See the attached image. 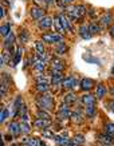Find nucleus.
Instances as JSON below:
<instances>
[{
    "mask_svg": "<svg viewBox=\"0 0 114 146\" xmlns=\"http://www.w3.org/2000/svg\"><path fill=\"white\" fill-rule=\"evenodd\" d=\"M36 106L42 110L53 111L54 110V97L50 93H44L36 98Z\"/></svg>",
    "mask_w": 114,
    "mask_h": 146,
    "instance_id": "1",
    "label": "nucleus"
},
{
    "mask_svg": "<svg viewBox=\"0 0 114 146\" xmlns=\"http://www.w3.org/2000/svg\"><path fill=\"white\" fill-rule=\"evenodd\" d=\"M42 40L48 44H58V43L63 42V35L58 34V32H46L42 35Z\"/></svg>",
    "mask_w": 114,
    "mask_h": 146,
    "instance_id": "2",
    "label": "nucleus"
},
{
    "mask_svg": "<svg viewBox=\"0 0 114 146\" xmlns=\"http://www.w3.org/2000/svg\"><path fill=\"white\" fill-rule=\"evenodd\" d=\"M78 84H79V82H78V79H77V76H73V75L65 76V79H63V82H62L63 89H67V90L75 89Z\"/></svg>",
    "mask_w": 114,
    "mask_h": 146,
    "instance_id": "3",
    "label": "nucleus"
},
{
    "mask_svg": "<svg viewBox=\"0 0 114 146\" xmlns=\"http://www.w3.org/2000/svg\"><path fill=\"white\" fill-rule=\"evenodd\" d=\"M30 15L34 20H38V22H39L40 19L46 16V11H44V8L39 7V5H34V7L30 9Z\"/></svg>",
    "mask_w": 114,
    "mask_h": 146,
    "instance_id": "4",
    "label": "nucleus"
},
{
    "mask_svg": "<svg viewBox=\"0 0 114 146\" xmlns=\"http://www.w3.org/2000/svg\"><path fill=\"white\" fill-rule=\"evenodd\" d=\"M71 113H73V111L70 110L69 105H62V106L59 107V110H58V119H59V121L70 119Z\"/></svg>",
    "mask_w": 114,
    "mask_h": 146,
    "instance_id": "5",
    "label": "nucleus"
},
{
    "mask_svg": "<svg viewBox=\"0 0 114 146\" xmlns=\"http://www.w3.org/2000/svg\"><path fill=\"white\" fill-rule=\"evenodd\" d=\"M94 87H95V82L93 79H90V78H83V79H81V82H79V89L82 90V91H85V93H89Z\"/></svg>",
    "mask_w": 114,
    "mask_h": 146,
    "instance_id": "6",
    "label": "nucleus"
},
{
    "mask_svg": "<svg viewBox=\"0 0 114 146\" xmlns=\"http://www.w3.org/2000/svg\"><path fill=\"white\" fill-rule=\"evenodd\" d=\"M51 68H53V71H58V72H63L65 71V68H66V64H65V62L62 60L61 58H53L51 59Z\"/></svg>",
    "mask_w": 114,
    "mask_h": 146,
    "instance_id": "7",
    "label": "nucleus"
},
{
    "mask_svg": "<svg viewBox=\"0 0 114 146\" xmlns=\"http://www.w3.org/2000/svg\"><path fill=\"white\" fill-rule=\"evenodd\" d=\"M97 141L101 145H114V135H110L107 133L98 134L97 135Z\"/></svg>",
    "mask_w": 114,
    "mask_h": 146,
    "instance_id": "8",
    "label": "nucleus"
},
{
    "mask_svg": "<svg viewBox=\"0 0 114 146\" xmlns=\"http://www.w3.org/2000/svg\"><path fill=\"white\" fill-rule=\"evenodd\" d=\"M11 86V80L8 78V74H3V80H1V86H0V95L5 97Z\"/></svg>",
    "mask_w": 114,
    "mask_h": 146,
    "instance_id": "9",
    "label": "nucleus"
},
{
    "mask_svg": "<svg viewBox=\"0 0 114 146\" xmlns=\"http://www.w3.org/2000/svg\"><path fill=\"white\" fill-rule=\"evenodd\" d=\"M53 24H54V19L51 16H44V18H42L39 20L38 27H39L40 30H50L53 27Z\"/></svg>",
    "mask_w": 114,
    "mask_h": 146,
    "instance_id": "10",
    "label": "nucleus"
},
{
    "mask_svg": "<svg viewBox=\"0 0 114 146\" xmlns=\"http://www.w3.org/2000/svg\"><path fill=\"white\" fill-rule=\"evenodd\" d=\"M8 133L13 137H19L20 134H22V130H20V123L16 122V121H13L11 123L8 125Z\"/></svg>",
    "mask_w": 114,
    "mask_h": 146,
    "instance_id": "11",
    "label": "nucleus"
},
{
    "mask_svg": "<svg viewBox=\"0 0 114 146\" xmlns=\"http://www.w3.org/2000/svg\"><path fill=\"white\" fill-rule=\"evenodd\" d=\"M34 126L36 129H39V130H43V129H47L51 126V119H43V118H36L34 121Z\"/></svg>",
    "mask_w": 114,
    "mask_h": 146,
    "instance_id": "12",
    "label": "nucleus"
},
{
    "mask_svg": "<svg viewBox=\"0 0 114 146\" xmlns=\"http://www.w3.org/2000/svg\"><path fill=\"white\" fill-rule=\"evenodd\" d=\"M70 119L74 122V123L77 125H81V123H83V121H85V114L82 113V111H73L71 113V117H70Z\"/></svg>",
    "mask_w": 114,
    "mask_h": 146,
    "instance_id": "13",
    "label": "nucleus"
},
{
    "mask_svg": "<svg viewBox=\"0 0 114 146\" xmlns=\"http://www.w3.org/2000/svg\"><path fill=\"white\" fill-rule=\"evenodd\" d=\"M13 43H15V35H13V32L11 31L7 36H4V50H11L13 48Z\"/></svg>",
    "mask_w": 114,
    "mask_h": 146,
    "instance_id": "14",
    "label": "nucleus"
},
{
    "mask_svg": "<svg viewBox=\"0 0 114 146\" xmlns=\"http://www.w3.org/2000/svg\"><path fill=\"white\" fill-rule=\"evenodd\" d=\"M58 18H59V20H61V24L63 26V28L66 30V32H74V30H73V27H71V22L70 20H67V18L63 15V13H59L58 15Z\"/></svg>",
    "mask_w": 114,
    "mask_h": 146,
    "instance_id": "15",
    "label": "nucleus"
},
{
    "mask_svg": "<svg viewBox=\"0 0 114 146\" xmlns=\"http://www.w3.org/2000/svg\"><path fill=\"white\" fill-rule=\"evenodd\" d=\"M98 98L95 95H93V94H85L81 97V102L83 103L85 106H89V105H95V102Z\"/></svg>",
    "mask_w": 114,
    "mask_h": 146,
    "instance_id": "16",
    "label": "nucleus"
},
{
    "mask_svg": "<svg viewBox=\"0 0 114 146\" xmlns=\"http://www.w3.org/2000/svg\"><path fill=\"white\" fill-rule=\"evenodd\" d=\"M65 79V75H63V72H58V71H53V75H51V83L54 86H59L62 84Z\"/></svg>",
    "mask_w": 114,
    "mask_h": 146,
    "instance_id": "17",
    "label": "nucleus"
},
{
    "mask_svg": "<svg viewBox=\"0 0 114 146\" xmlns=\"http://www.w3.org/2000/svg\"><path fill=\"white\" fill-rule=\"evenodd\" d=\"M78 101V95L75 93H67L65 97H63V103L65 105H69V106H71V105H74L75 102Z\"/></svg>",
    "mask_w": 114,
    "mask_h": 146,
    "instance_id": "18",
    "label": "nucleus"
},
{
    "mask_svg": "<svg viewBox=\"0 0 114 146\" xmlns=\"http://www.w3.org/2000/svg\"><path fill=\"white\" fill-rule=\"evenodd\" d=\"M79 35L82 39H90L93 36V34L90 32V28H89L87 24H82V26L79 27Z\"/></svg>",
    "mask_w": 114,
    "mask_h": 146,
    "instance_id": "19",
    "label": "nucleus"
},
{
    "mask_svg": "<svg viewBox=\"0 0 114 146\" xmlns=\"http://www.w3.org/2000/svg\"><path fill=\"white\" fill-rule=\"evenodd\" d=\"M54 141L57 142L58 145H65V146L74 145V141H73V139H69L67 137H63V135H55V137H54Z\"/></svg>",
    "mask_w": 114,
    "mask_h": 146,
    "instance_id": "20",
    "label": "nucleus"
},
{
    "mask_svg": "<svg viewBox=\"0 0 114 146\" xmlns=\"http://www.w3.org/2000/svg\"><path fill=\"white\" fill-rule=\"evenodd\" d=\"M113 18H111V13L106 12L105 15H102V18L99 19V24H101L102 27H110L111 26V23H113Z\"/></svg>",
    "mask_w": 114,
    "mask_h": 146,
    "instance_id": "21",
    "label": "nucleus"
},
{
    "mask_svg": "<svg viewBox=\"0 0 114 146\" xmlns=\"http://www.w3.org/2000/svg\"><path fill=\"white\" fill-rule=\"evenodd\" d=\"M106 94H107V87H106L103 83H99L97 86V93H95V97L98 99H103L106 97Z\"/></svg>",
    "mask_w": 114,
    "mask_h": 146,
    "instance_id": "22",
    "label": "nucleus"
},
{
    "mask_svg": "<svg viewBox=\"0 0 114 146\" xmlns=\"http://www.w3.org/2000/svg\"><path fill=\"white\" fill-rule=\"evenodd\" d=\"M35 90L38 91V93H40V94L48 93V91H50V83H48V82H42V83H36Z\"/></svg>",
    "mask_w": 114,
    "mask_h": 146,
    "instance_id": "23",
    "label": "nucleus"
},
{
    "mask_svg": "<svg viewBox=\"0 0 114 146\" xmlns=\"http://www.w3.org/2000/svg\"><path fill=\"white\" fill-rule=\"evenodd\" d=\"M85 114H86L87 118L93 119V118L97 115V106L95 105H89V106H86V109H85Z\"/></svg>",
    "mask_w": 114,
    "mask_h": 146,
    "instance_id": "24",
    "label": "nucleus"
},
{
    "mask_svg": "<svg viewBox=\"0 0 114 146\" xmlns=\"http://www.w3.org/2000/svg\"><path fill=\"white\" fill-rule=\"evenodd\" d=\"M23 145H32V146H39V145H44V142H42L38 138H24L22 142Z\"/></svg>",
    "mask_w": 114,
    "mask_h": 146,
    "instance_id": "25",
    "label": "nucleus"
},
{
    "mask_svg": "<svg viewBox=\"0 0 114 146\" xmlns=\"http://www.w3.org/2000/svg\"><path fill=\"white\" fill-rule=\"evenodd\" d=\"M89 28H90V32H91L93 35H95V34H101L102 32V27L99 23H95V22H91L89 24Z\"/></svg>",
    "mask_w": 114,
    "mask_h": 146,
    "instance_id": "26",
    "label": "nucleus"
},
{
    "mask_svg": "<svg viewBox=\"0 0 114 146\" xmlns=\"http://www.w3.org/2000/svg\"><path fill=\"white\" fill-rule=\"evenodd\" d=\"M54 26H55V28H57L58 34H61V35H63V34H66V30L63 28V26L61 24V20H59V18H54Z\"/></svg>",
    "mask_w": 114,
    "mask_h": 146,
    "instance_id": "27",
    "label": "nucleus"
},
{
    "mask_svg": "<svg viewBox=\"0 0 114 146\" xmlns=\"http://www.w3.org/2000/svg\"><path fill=\"white\" fill-rule=\"evenodd\" d=\"M28 39H30V32L27 31V30L20 31V34H19V40H20V43H22V44H26L27 42H28Z\"/></svg>",
    "mask_w": 114,
    "mask_h": 146,
    "instance_id": "28",
    "label": "nucleus"
},
{
    "mask_svg": "<svg viewBox=\"0 0 114 146\" xmlns=\"http://www.w3.org/2000/svg\"><path fill=\"white\" fill-rule=\"evenodd\" d=\"M67 51H69V47H67L63 42L57 44V54H58V55H61V56H62V55H65Z\"/></svg>",
    "mask_w": 114,
    "mask_h": 146,
    "instance_id": "29",
    "label": "nucleus"
},
{
    "mask_svg": "<svg viewBox=\"0 0 114 146\" xmlns=\"http://www.w3.org/2000/svg\"><path fill=\"white\" fill-rule=\"evenodd\" d=\"M9 32H11V23H4L3 26L0 27V34L3 35V38L8 35Z\"/></svg>",
    "mask_w": 114,
    "mask_h": 146,
    "instance_id": "30",
    "label": "nucleus"
},
{
    "mask_svg": "<svg viewBox=\"0 0 114 146\" xmlns=\"http://www.w3.org/2000/svg\"><path fill=\"white\" fill-rule=\"evenodd\" d=\"M36 117H39V118H43V119H51V114H50V111L47 110H39L36 111Z\"/></svg>",
    "mask_w": 114,
    "mask_h": 146,
    "instance_id": "31",
    "label": "nucleus"
},
{
    "mask_svg": "<svg viewBox=\"0 0 114 146\" xmlns=\"http://www.w3.org/2000/svg\"><path fill=\"white\" fill-rule=\"evenodd\" d=\"M73 141H74V145H83L85 142H86V138H85V135H82V134H75L74 138H73Z\"/></svg>",
    "mask_w": 114,
    "mask_h": 146,
    "instance_id": "32",
    "label": "nucleus"
},
{
    "mask_svg": "<svg viewBox=\"0 0 114 146\" xmlns=\"http://www.w3.org/2000/svg\"><path fill=\"white\" fill-rule=\"evenodd\" d=\"M20 130H22V134H30L31 133V127L28 122H20Z\"/></svg>",
    "mask_w": 114,
    "mask_h": 146,
    "instance_id": "33",
    "label": "nucleus"
},
{
    "mask_svg": "<svg viewBox=\"0 0 114 146\" xmlns=\"http://www.w3.org/2000/svg\"><path fill=\"white\" fill-rule=\"evenodd\" d=\"M35 48H36V51L39 54H42V52H46V47H44V42L43 40H38L35 43Z\"/></svg>",
    "mask_w": 114,
    "mask_h": 146,
    "instance_id": "34",
    "label": "nucleus"
},
{
    "mask_svg": "<svg viewBox=\"0 0 114 146\" xmlns=\"http://www.w3.org/2000/svg\"><path fill=\"white\" fill-rule=\"evenodd\" d=\"M42 135H43L44 138H51V139H54V137H55V134H54L53 130H50V129H43L42 130Z\"/></svg>",
    "mask_w": 114,
    "mask_h": 146,
    "instance_id": "35",
    "label": "nucleus"
},
{
    "mask_svg": "<svg viewBox=\"0 0 114 146\" xmlns=\"http://www.w3.org/2000/svg\"><path fill=\"white\" fill-rule=\"evenodd\" d=\"M23 106V97L22 95H18V97L15 98V102H13V107L15 109H20V107Z\"/></svg>",
    "mask_w": 114,
    "mask_h": 146,
    "instance_id": "36",
    "label": "nucleus"
},
{
    "mask_svg": "<svg viewBox=\"0 0 114 146\" xmlns=\"http://www.w3.org/2000/svg\"><path fill=\"white\" fill-rule=\"evenodd\" d=\"M103 130H105V133L110 134V135H114V123H106Z\"/></svg>",
    "mask_w": 114,
    "mask_h": 146,
    "instance_id": "37",
    "label": "nucleus"
},
{
    "mask_svg": "<svg viewBox=\"0 0 114 146\" xmlns=\"http://www.w3.org/2000/svg\"><path fill=\"white\" fill-rule=\"evenodd\" d=\"M8 115H11V113L8 111V109H3V110H1V115H0V122H1V123H4Z\"/></svg>",
    "mask_w": 114,
    "mask_h": 146,
    "instance_id": "38",
    "label": "nucleus"
},
{
    "mask_svg": "<svg viewBox=\"0 0 114 146\" xmlns=\"http://www.w3.org/2000/svg\"><path fill=\"white\" fill-rule=\"evenodd\" d=\"M22 54H23V48L22 47H19L18 51H16V54H15V64H18L19 62H20V59H22Z\"/></svg>",
    "mask_w": 114,
    "mask_h": 146,
    "instance_id": "39",
    "label": "nucleus"
},
{
    "mask_svg": "<svg viewBox=\"0 0 114 146\" xmlns=\"http://www.w3.org/2000/svg\"><path fill=\"white\" fill-rule=\"evenodd\" d=\"M75 7H77V11H78V13L81 15V16H85V15L87 13V9H86L85 5L81 4V5H75Z\"/></svg>",
    "mask_w": 114,
    "mask_h": 146,
    "instance_id": "40",
    "label": "nucleus"
},
{
    "mask_svg": "<svg viewBox=\"0 0 114 146\" xmlns=\"http://www.w3.org/2000/svg\"><path fill=\"white\" fill-rule=\"evenodd\" d=\"M9 56H11V55H8L7 51L3 52V55H1V66H5V63H9V60H8Z\"/></svg>",
    "mask_w": 114,
    "mask_h": 146,
    "instance_id": "41",
    "label": "nucleus"
},
{
    "mask_svg": "<svg viewBox=\"0 0 114 146\" xmlns=\"http://www.w3.org/2000/svg\"><path fill=\"white\" fill-rule=\"evenodd\" d=\"M42 82H48L44 74H39V75L35 78V83H42Z\"/></svg>",
    "mask_w": 114,
    "mask_h": 146,
    "instance_id": "42",
    "label": "nucleus"
},
{
    "mask_svg": "<svg viewBox=\"0 0 114 146\" xmlns=\"http://www.w3.org/2000/svg\"><path fill=\"white\" fill-rule=\"evenodd\" d=\"M87 15H89V16H90L91 19H94V18L97 16V11H95L94 8H90V9H89V13H87Z\"/></svg>",
    "mask_w": 114,
    "mask_h": 146,
    "instance_id": "43",
    "label": "nucleus"
},
{
    "mask_svg": "<svg viewBox=\"0 0 114 146\" xmlns=\"http://www.w3.org/2000/svg\"><path fill=\"white\" fill-rule=\"evenodd\" d=\"M20 118H22L23 122H30V117H28V114H27V113H24V114L20 115Z\"/></svg>",
    "mask_w": 114,
    "mask_h": 146,
    "instance_id": "44",
    "label": "nucleus"
},
{
    "mask_svg": "<svg viewBox=\"0 0 114 146\" xmlns=\"http://www.w3.org/2000/svg\"><path fill=\"white\" fill-rule=\"evenodd\" d=\"M34 1H35L36 3V5H42V4H44V3H46V0H34Z\"/></svg>",
    "mask_w": 114,
    "mask_h": 146,
    "instance_id": "45",
    "label": "nucleus"
},
{
    "mask_svg": "<svg viewBox=\"0 0 114 146\" xmlns=\"http://www.w3.org/2000/svg\"><path fill=\"white\" fill-rule=\"evenodd\" d=\"M4 16H5V9H4V7H3V8H1V13H0V18L4 19Z\"/></svg>",
    "mask_w": 114,
    "mask_h": 146,
    "instance_id": "46",
    "label": "nucleus"
},
{
    "mask_svg": "<svg viewBox=\"0 0 114 146\" xmlns=\"http://www.w3.org/2000/svg\"><path fill=\"white\" fill-rule=\"evenodd\" d=\"M109 32H110V35H111V36H114V26H111L109 28Z\"/></svg>",
    "mask_w": 114,
    "mask_h": 146,
    "instance_id": "47",
    "label": "nucleus"
},
{
    "mask_svg": "<svg viewBox=\"0 0 114 146\" xmlns=\"http://www.w3.org/2000/svg\"><path fill=\"white\" fill-rule=\"evenodd\" d=\"M63 1H65L66 4H73V3H74L75 0H63Z\"/></svg>",
    "mask_w": 114,
    "mask_h": 146,
    "instance_id": "48",
    "label": "nucleus"
},
{
    "mask_svg": "<svg viewBox=\"0 0 114 146\" xmlns=\"http://www.w3.org/2000/svg\"><path fill=\"white\" fill-rule=\"evenodd\" d=\"M46 3H47V4H54L55 0H46Z\"/></svg>",
    "mask_w": 114,
    "mask_h": 146,
    "instance_id": "49",
    "label": "nucleus"
},
{
    "mask_svg": "<svg viewBox=\"0 0 114 146\" xmlns=\"http://www.w3.org/2000/svg\"><path fill=\"white\" fill-rule=\"evenodd\" d=\"M1 1H3V5H9L8 0H1Z\"/></svg>",
    "mask_w": 114,
    "mask_h": 146,
    "instance_id": "50",
    "label": "nucleus"
},
{
    "mask_svg": "<svg viewBox=\"0 0 114 146\" xmlns=\"http://www.w3.org/2000/svg\"><path fill=\"white\" fill-rule=\"evenodd\" d=\"M110 109H111V110H113V113H114V101L110 103Z\"/></svg>",
    "mask_w": 114,
    "mask_h": 146,
    "instance_id": "51",
    "label": "nucleus"
},
{
    "mask_svg": "<svg viewBox=\"0 0 114 146\" xmlns=\"http://www.w3.org/2000/svg\"><path fill=\"white\" fill-rule=\"evenodd\" d=\"M111 75L114 76V66H113V68H111Z\"/></svg>",
    "mask_w": 114,
    "mask_h": 146,
    "instance_id": "52",
    "label": "nucleus"
},
{
    "mask_svg": "<svg viewBox=\"0 0 114 146\" xmlns=\"http://www.w3.org/2000/svg\"><path fill=\"white\" fill-rule=\"evenodd\" d=\"M113 23H114V22H113Z\"/></svg>",
    "mask_w": 114,
    "mask_h": 146,
    "instance_id": "53",
    "label": "nucleus"
}]
</instances>
